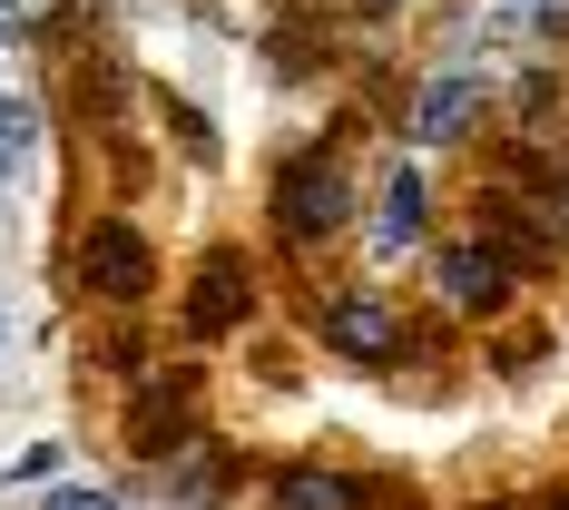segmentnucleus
<instances>
[{
	"mask_svg": "<svg viewBox=\"0 0 569 510\" xmlns=\"http://www.w3.org/2000/svg\"><path fill=\"white\" fill-rule=\"evenodd\" d=\"M343 217H353V187H343V168L305 158V168L276 177V227H284V246H315V236H335Z\"/></svg>",
	"mask_w": 569,
	"mask_h": 510,
	"instance_id": "nucleus-1",
	"label": "nucleus"
},
{
	"mask_svg": "<svg viewBox=\"0 0 569 510\" xmlns=\"http://www.w3.org/2000/svg\"><path fill=\"white\" fill-rule=\"evenodd\" d=\"M79 284L99 304H138L148 294V236L128 227V217H99V227L79 236Z\"/></svg>",
	"mask_w": 569,
	"mask_h": 510,
	"instance_id": "nucleus-2",
	"label": "nucleus"
},
{
	"mask_svg": "<svg viewBox=\"0 0 569 510\" xmlns=\"http://www.w3.org/2000/svg\"><path fill=\"white\" fill-rule=\"evenodd\" d=\"M325 334H335V353H353V363H383V353H393V304H383V294H343L335 314H325Z\"/></svg>",
	"mask_w": 569,
	"mask_h": 510,
	"instance_id": "nucleus-3",
	"label": "nucleus"
},
{
	"mask_svg": "<svg viewBox=\"0 0 569 510\" xmlns=\"http://www.w3.org/2000/svg\"><path fill=\"white\" fill-rule=\"evenodd\" d=\"M442 294H452L461 314H491L501 304V246L481 236V246H442Z\"/></svg>",
	"mask_w": 569,
	"mask_h": 510,
	"instance_id": "nucleus-4",
	"label": "nucleus"
},
{
	"mask_svg": "<svg viewBox=\"0 0 569 510\" xmlns=\"http://www.w3.org/2000/svg\"><path fill=\"white\" fill-rule=\"evenodd\" d=\"M236 314H246V266H236L227 246H217V256L197 266V294H187V324H197V334H227Z\"/></svg>",
	"mask_w": 569,
	"mask_h": 510,
	"instance_id": "nucleus-5",
	"label": "nucleus"
},
{
	"mask_svg": "<svg viewBox=\"0 0 569 510\" xmlns=\"http://www.w3.org/2000/svg\"><path fill=\"white\" fill-rule=\"evenodd\" d=\"M276 510H363V481H343V471H276Z\"/></svg>",
	"mask_w": 569,
	"mask_h": 510,
	"instance_id": "nucleus-6",
	"label": "nucleus"
},
{
	"mask_svg": "<svg viewBox=\"0 0 569 510\" xmlns=\"http://www.w3.org/2000/svg\"><path fill=\"white\" fill-rule=\"evenodd\" d=\"M461 118H471V79H432V89L412 99V138H452Z\"/></svg>",
	"mask_w": 569,
	"mask_h": 510,
	"instance_id": "nucleus-7",
	"label": "nucleus"
},
{
	"mask_svg": "<svg viewBox=\"0 0 569 510\" xmlns=\"http://www.w3.org/2000/svg\"><path fill=\"white\" fill-rule=\"evenodd\" d=\"M30 148H40V109L0 89V177H20V158H30Z\"/></svg>",
	"mask_w": 569,
	"mask_h": 510,
	"instance_id": "nucleus-8",
	"label": "nucleus"
},
{
	"mask_svg": "<svg viewBox=\"0 0 569 510\" xmlns=\"http://www.w3.org/2000/svg\"><path fill=\"white\" fill-rule=\"evenodd\" d=\"M383 246H422V177L402 168L393 197H383Z\"/></svg>",
	"mask_w": 569,
	"mask_h": 510,
	"instance_id": "nucleus-9",
	"label": "nucleus"
},
{
	"mask_svg": "<svg viewBox=\"0 0 569 510\" xmlns=\"http://www.w3.org/2000/svg\"><path fill=\"white\" fill-rule=\"evenodd\" d=\"M50 510H118V491H89V481H59Z\"/></svg>",
	"mask_w": 569,
	"mask_h": 510,
	"instance_id": "nucleus-10",
	"label": "nucleus"
},
{
	"mask_svg": "<svg viewBox=\"0 0 569 510\" xmlns=\"http://www.w3.org/2000/svg\"><path fill=\"white\" fill-rule=\"evenodd\" d=\"M550 236H560V246H569V187H560V197H550Z\"/></svg>",
	"mask_w": 569,
	"mask_h": 510,
	"instance_id": "nucleus-11",
	"label": "nucleus"
}]
</instances>
